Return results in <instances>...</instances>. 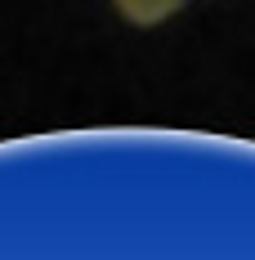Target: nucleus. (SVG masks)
<instances>
[{
	"label": "nucleus",
	"mask_w": 255,
	"mask_h": 260,
	"mask_svg": "<svg viewBox=\"0 0 255 260\" xmlns=\"http://www.w3.org/2000/svg\"><path fill=\"white\" fill-rule=\"evenodd\" d=\"M188 0H112V9L126 18L130 27H161L166 18H175Z\"/></svg>",
	"instance_id": "1"
}]
</instances>
